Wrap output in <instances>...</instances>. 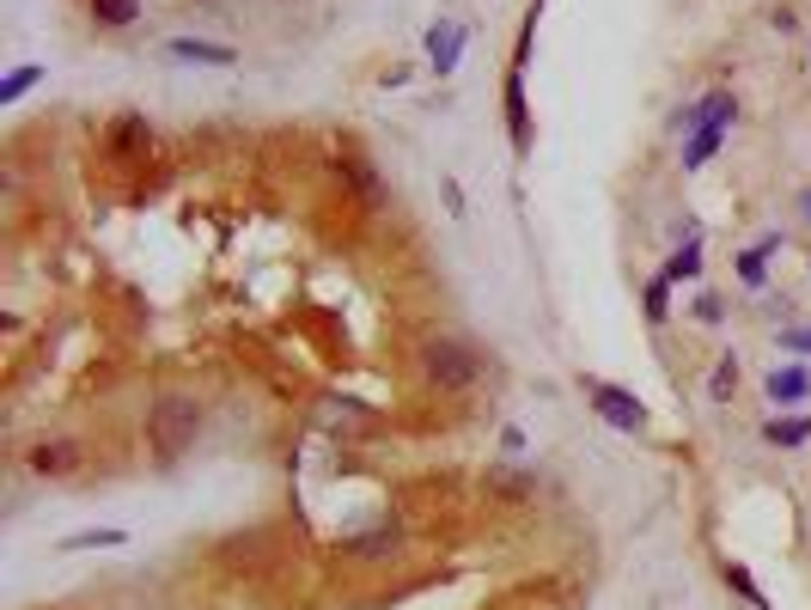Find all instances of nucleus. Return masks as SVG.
Wrapping results in <instances>:
<instances>
[{
  "label": "nucleus",
  "instance_id": "f257e3e1",
  "mask_svg": "<svg viewBox=\"0 0 811 610\" xmlns=\"http://www.w3.org/2000/svg\"><path fill=\"white\" fill-rule=\"evenodd\" d=\"M196 434H201V403L196 396H159L153 403V415H147V440H153V452H159V464H177V457L196 446Z\"/></svg>",
  "mask_w": 811,
  "mask_h": 610
},
{
  "label": "nucleus",
  "instance_id": "f03ea898",
  "mask_svg": "<svg viewBox=\"0 0 811 610\" xmlns=\"http://www.w3.org/2000/svg\"><path fill=\"white\" fill-rule=\"evenodd\" d=\"M421 373H428L433 385H445V391H464V385H476V373H482V354H476L470 342L433 335L428 349H421Z\"/></svg>",
  "mask_w": 811,
  "mask_h": 610
},
{
  "label": "nucleus",
  "instance_id": "7ed1b4c3",
  "mask_svg": "<svg viewBox=\"0 0 811 610\" xmlns=\"http://www.w3.org/2000/svg\"><path fill=\"white\" fill-rule=\"evenodd\" d=\"M586 385V403H592L604 422L616 427V434H641L647 427V403L635 391H623V385H604V379H580Z\"/></svg>",
  "mask_w": 811,
  "mask_h": 610
},
{
  "label": "nucleus",
  "instance_id": "20e7f679",
  "mask_svg": "<svg viewBox=\"0 0 811 610\" xmlns=\"http://www.w3.org/2000/svg\"><path fill=\"white\" fill-rule=\"evenodd\" d=\"M336 178L360 196V208H384V183H379L367 152H336Z\"/></svg>",
  "mask_w": 811,
  "mask_h": 610
},
{
  "label": "nucleus",
  "instance_id": "39448f33",
  "mask_svg": "<svg viewBox=\"0 0 811 610\" xmlns=\"http://www.w3.org/2000/svg\"><path fill=\"white\" fill-rule=\"evenodd\" d=\"M147 147H153V129H147V117H116L110 122V159H147Z\"/></svg>",
  "mask_w": 811,
  "mask_h": 610
},
{
  "label": "nucleus",
  "instance_id": "423d86ee",
  "mask_svg": "<svg viewBox=\"0 0 811 610\" xmlns=\"http://www.w3.org/2000/svg\"><path fill=\"white\" fill-rule=\"evenodd\" d=\"M165 56L171 61H201V68H238V49H232V44H208V37H171Z\"/></svg>",
  "mask_w": 811,
  "mask_h": 610
},
{
  "label": "nucleus",
  "instance_id": "0eeeda50",
  "mask_svg": "<svg viewBox=\"0 0 811 610\" xmlns=\"http://www.w3.org/2000/svg\"><path fill=\"white\" fill-rule=\"evenodd\" d=\"M464 37H470V30H464L458 19H440V25L428 30V61L440 68V74H452V68H458V56H464Z\"/></svg>",
  "mask_w": 811,
  "mask_h": 610
},
{
  "label": "nucleus",
  "instance_id": "6e6552de",
  "mask_svg": "<svg viewBox=\"0 0 811 610\" xmlns=\"http://www.w3.org/2000/svg\"><path fill=\"white\" fill-rule=\"evenodd\" d=\"M506 135H513V147H531V110H525V68H513L506 74Z\"/></svg>",
  "mask_w": 811,
  "mask_h": 610
},
{
  "label": "nucleus",
  "instance_id": "1a4fd4ad",
  "mask_svg": "<svg viewBox=\"0 0 811 610\" xmlns=\"http://www.w3.org/2000/svg\"><path fill=\"white\" fill-rule=\"evenodd\" d=\"M720 141H726V122H702V129H689V141H684V171H702L708 159L720 152Z\"/></svg>",
  "mask_w": 811,
  "mask_h": 610
},
{
  "label": "nucleus",
  "instance_id": "9d476101",
  "mask_svg": "<svg viewBox=\"0 0 811 610\" xmlns=\"http://www.w3.org/2000/svg\"><path fill=\"white\" fill-rule=\"evenodd\" d=\"M25 464H32L37 476H67L79 464V452L67 440H44V446H32V457H25Z\"/></svg>",
  "mask_w": 811,
  "mask_h": 610
},
{
  "label": "nucleus",
  "instance_id": "9b49d317",
  "mask_svg": "<svg viewBox=\"0 0 811 610\" xmlns=\"http://www.w3.org/2000/svg\"><path fill=\"white\" fill-rule=\"evenodd\" d=\"M806 396H811L806 366H775V373H769V403H806Z\"/></svg>",
  "mask_w": 811,
  "mask_h": 610
},
{
  "label": "nucleus",
  "instance_id": "f8f14e48",
  "mask_svg": "<svg viewBox=\"0 0 811 610\" xmlns=\"http://www.w3.org/2000/svg\"><path fill=\"white\" fill-rule=\"evenodd\" d=\"M733 117H738V98H733V91H708L696 110H684V129H702V122H726V129H733Z\"/></svg>",
  "mask_w": 811,
  "mask_h": 610
},
{
  "label": "nucleus",
  "instance_id": "ddd939ff",
  "mask_svg": "<svg viewBox=\"0 0 811 610\" xmlns=\"http://www.w3.org/2000/svg\"><path fill=\"white\" fill-rule=\"evenodd\" d=\"M128 544V532L123 525H98V532H74V537H62V556H74V549H123Z\"/></svg>",
  "mask_w": 811,
  "mask_h": 610
},
{
  "label": "nucleus",
  "instance_id": "4468645a",
  "mask_svg": "<svg viewBox=\"0 0 811 610\" xmlns=\"http://www.w3.org/2000/svg\"><path fill=\"white\" fill-rule=\"evenodd\" d=\"M763 440H769V446H787V452H794V446H806V440H811V415H775V422L763 427Z\"/></svg>",
  "mask_w": 811,
  "mask_h": 610
},
{
  "label": "nucleus",
  "instance_id": "2eb2a0df",
  "mask_svg": "<svg viewBox=\"0 0 811 610\" xmlns=\"http://www.w3.org/2000/svg\"><path fill=\"white\" fill-rule=\"evenodd\" d=\"M775 244L781 239H763V244H750L745 257H738V281H745V288H763V281H769V257H775Z\"/></svg>",
  "mask_w": 811,
  "mask_h": 610
},
{
  "label": "nucleus",
  "instance_id": "dca6fc26",
  "mask_svg": "<svg viewBox=\"0 0 811 610\" xmlns=\"http://www.w3.org/2000/svg\"><path fill=\"white\" fill-rule=\"evenodd\" d=\"M696 274H702V239L689 232V239H684V251H677V257L665 263V281H696Z\"/></svg>",
  "mask_w": 811,
  "mask_h": 610
},
{
  "label": "nucleus",
  "instance_id": "f3484780",
  "mask_svg": "<svg viewBox=\"0 0 811 610\" xmlns=\"http://www.w3.org/2000/svg\"><path fill=\"white\" fill-rule=\"evenodd\" d=\"M641 312H647V324H665V318H672V281H665V274H653V281H647Z\"/></svg>",
  "mask_w": 811,
  "mask_h": 610
},
{
  "label": "nucleus",
  "instance_id": "a211bd4d",
  "mask_svg": "<svg viewBox=\"0 0 811 610\" xmlns=\"http://www.w3.org/2000/svg\"><path fill=\"white\" fill-rule=\"evenodd\" d=\"M93 19L123 30V25H135V19H140V0H93Z\"/></svg>",
  "mask_w": 811,
  "mask_h": 610
},
{
  "label": "nucleus",
  "instance_id": "6ab92c4d",
  "mask_svg": "<svg viewBox=\"0 0 811 610\" xmlns=\"http://www.w3.org/2000/svg\"><path fill=\"white\" fill-rule=\"evenodd\" d=\"M348 556H384V549H397V525H379V532H367V537H348Z\"/></svg>",
  "mask_w": 811,
  "mask_h": 610
},
{
  "label": "nucleus",
  "instance_id": "aec40b11",
  "mask_svg": "<svg viewBox=\"0 0 811 610\" xmlns=\"http://www.w3.org/2000/svg\"><path fill=\"white\" fill-rule=\"evenodd\" d=\"M37 80H44V68H13V74L0 80V105H19V98H25Z\"/></svg>",
  "mask_w": 811,
  "mask_h": 610
},
{
  "label": "nucleus",
  "instance_id": "412c9836",
  "mask_svg": "<svg viewBox=\"0 0 811 610\" xmlns=\"http://www.w3.org/2000/svg\"><path fill=\"white\" fill-rule=\"evenodd\" d=\"M726 586H738V598H750V610H769V598H763V586L745 574L738 562H726Z\"/></svg>",
  "mask_w": 811,
  "mask_h": 610
},
{
  "label": "nucleus",
  "instance_id": "4be33fe9",
  "mask_svg": "<svg viewBox=\"0 0 811 610\" xmlns=\"http://www.w3.org/2000/svg\"><path fill=\"white\" fill-rule=\"evenodd\" d=\"M531 476H519V471H489V495H531Z\"/></svg>",
  "mask_w": 811,
  "mask_h": 610
},
{
  "label": "nucleus",
  "instance_id": "5701e85b",
  "mask_svg": "<svg viewBox=\"0 0 811 610\" xmlns=\"http://www.w3.org/2000/svg\"><path fill=\"white\" fill-rule=\"evenodd\" d=\"M733 385H738V361L726 354V361L714 366V379H708V391H714V396H733Z\"/></svg>",
  "mask_w": 811,
  "mask_h": 610
},
{
  "label": "nucleus",
  "instance_id": "b1692460",
  "mask_svg": "<svg viewBox=\"0 0 811 610\" xmlns=\"http://www.w3.org/2000/svg\"><path fill=\"white\" fill-rule=\"evenodd\" d=\"M781 349H787V354H811V330H806V324L781 330Z\"/></svg>",
  "mask_w": 811,
  "mask_h": 610
},
{
  "label": "nucleus",
  "instance_id": "393cba45",
  "mask_svg": "<svg viewBox=\"0 0 811 610\" xmlns=\"http://www.w3.org/2000/svg\"><path fill=\"white\" fill-rule=\"evenodd\" d=\"M696 318H702V324H720V318H726V305H720V293H702V300H696Z\"/></svg>",
  "mask_w": 811,
  "mask_h": 610
},
{
  "label": "nucleus",
  "instance_id": "a878e982",
  "mask_svg": "<svg viewBox=\"0 0 811 610\" xmlns=\"http://www.w3.org/2000/svg\"><path fill=\"white\" fill-rule=\"evenodd\" d=\"M501 452H506V457L525 452V434H519V427H501Z\"/></svg>",
  "mask_w": 811,
  "mask_h": 610
},
{
  "label": "nucleus",
  "instance_id": "bb28decb",
  "mask_svg": "<svg viewBox=\"0 0 811 610\" xmlns=\"http://www.w3.org/2000/svg\"><path fill=\"white\" fill-rule=\"evenodd\" d=\"M799 213H806V220H811V196H806V202H799Z\"/></svg>",
  "mask_w": 811,
  "mask_h": 610
}]
</instances>
